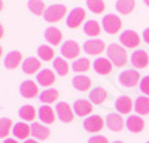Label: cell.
Wrapping results in <instances>:
<instances>
[{"mask_svg":"<svg viewBox=\"0 0 149 143\" xmlns=\"http://www.w3.org/2000/svg\"><path fill=\"white\" fill-rule=\"evenodd\" d=\"M106 54L115 67H124L128 61V57H127V52L124 49V46H121L118 43H110L106 48Z\"/></svg>","mask_w":149,"mask_h":143,"instance_id":"obj_1","label":"cell"},{"mask_svg":"<svg viewBox=\"0 0 149 143\" xmlns=\"http://www.w3.org/2000/svg\"><path fill=\"white\" fill-rule=\"evenodd\" d=\"M102 27L103 30L107 33V34H115L121 30L122 27V22H121V18L115 14H107L103 17L102 19Z\"/></svg>","mask_w":149,"mask_h":143,"instance_id":"obj_2","label":"cell"},{"mask_svg":"<svg viewBox=\"0 0 149 143\" xmlns=\"http://www.w3.org/2000/svg\"><path fill=\"white\" fill-rule=\"evenodd\" d=\"M118 79H119L122 87H125V88H134L139 83V81H140V75H139L137 70H124V72H121V73H119Z\"/></svg>","mask_w":149,"mask_h":143,"instance_id":"obj_3","label":"cell"},{"mask_svg":"<svg viewBox=\"0 0 149 143\" xmlns=\"http://www.w3.org/2000/svg\"><path fill=\"white\" fill-rule=\"evenodd\" d=\"M66 10H67V9H66L64 5H51L49 8H46L43 18H45L48 22H57V21H60L61 18H64Z\"/></svg>","mask_w":149,"mask_h":143,"instance_id":"obj_4","label":"cell"},{"mask_svg":"<svg viewBox=\"0 0 149 143\" xmlns=\"http://www.w3.org/2000/svg\"><path fill=\"white\" fill-rule=\"evenodd\" d=\"M84 21H85V10L82 8H74L73 10H70V14L66 18V24L69 28H78Z\"/></svg>","mask_w":149,"mask_h":143,"instance_id":"obj_5","label":"cell"},{"mask_svg":"<svg viewBox=\"0 0 149 143\" xmlns=\"http://www.w3.org/2000/svg\"><path fill=\"white\" fill-rule=\"evenodd\" d=\"M84 128L88 131V133H98L103 125H104V121L100 115H91L90 118H85L84 122H82Z\"/></svg>","mask_w":149,"mask_h":143,"instance_id":"obj_6","label":"cell"},{"mask_svg":"<svg viewBox=\"0 0 149 143\" xmlns=\"http://www.w3.org/2000/svg\"><path fill=\"white\" fill-rule=\"evenodd\" d=\"M119 42L127 48H136L140 43V37L134 30H125L119 34Z\"/></svg>","mask_w":149,"mask_h":143,"instance_id":"obj_7","label":"cell"},{"mask_svg":"<svg viewBox=\"0 0 149 143\" xmlns=\"http://www.w3.org/2000/svg\"><path fill=\"white\" fill-rule=\"evenodd\" d=\"M84 51L90 55H98L104 51V42L100 39H90L84 43Z\"/></svg>","mask_w":149,"mask_h":143,"instance_id":"obj_8","label":"cell"},{"mask_svg":"<svg viewBox=\"0 0 149 143\" xmlns=\"http://www.w3.org/2000/svg\"><path fill=\"white\" fill-rule=\"evenodd\" d=\"M81 52V46L74 40H66L61 45V54L66 58H76Z\"/></svg>","mask_w":149,"mask_h":143,"instance_id":"obj_9","label":"cell"},{"mask_svg":"<svg viewBox=\"0 0 149 143\" xmlns=\"http://www.w3.org/2000/svg\"><path fill=\"white\" fill-rule=\"evenodd\" d=\"M131 64L136 69H145L149 64V55L145 49H137L131 54Z\"/></svg>","mask_w":149,"mask_h":143,"instance_id":"obj_10","label":"cell"},{"mask_svg":"<svg viewBox=\"0 0 149 143\" xmlns=\"http://www.w3.org/2000/svg\"><path fill=\"white\" fill-rule=\"evenodd\" d=\"M112 61L109 58H95L94 60V63H93V69L97 72L98 75H103V76H106V75H109L110 72H112Z\"/></svg>","mask_w":149,"mask_h":143,"instance_id":"obj_11","label":"cell"},{"mask_svg":"<svg viewBox=\"0 0 149 143\" xmlns=\"http://www.w3.org/2000/svg\"><path fill=\"white\" fill-rule=\"evenodd\" d=\"M73 110L78 116H86L90 115L93 110V104L90 100H85V99H79L73 103Z\"/></svg>","mask_w":149,"mask_h":143,"instance_id":"obj_12","label":"cell"},{"mask_svg":"<svg viewBox=\"0 0 149 143\" xmlns=\"http://www.w3.org/2000/svg\"><path fill=\"white\" fill-rule=\"evenodd\" d=\"M106 125L110 131L118 133V131H121L124 128V119L119 113H109L106 116Z\"/></svg>","mask_w":149,"mask_h":143,"instance_id":"obj_13","label":"cell"},{"mask_svg":"<svg viewBox=\"0 0 149 143\" xmlns=\"http://www.w3.org/2000/svg\"><path fill=\"white\" fill-rule=\"evenodd\" d=\"M19 92L24 99H34L39 91H37V85L31 81H24L19 85Z\"/></svg>","mask_w":149,"mask_h":143,"instance_id":"obj_14","label":"cell"},{"mask_svg":"<svg viewBox=\"0 0 149 143\" xmlns=\"http://www.w3.org/2000/svg\"><path fill=\"white\" fill-rule=\"evenodd\" d=\"M21 58H22V55H21L19 51H10V52L6 54V57L3 60V66L9 70L17 69L21 64Z\"/></svg>","mask_w":149,"mask_h":143,"instance_id":"obj_15","label":"cell"},{"mask_svg":"<svg viewBox=\"0 0 149 143\" xmlns=\"http://www.w3.org/2000/svg\"><path fill=\"white\" fill-rule=\"evenodd\" d=\"M57 115L63 122H72L73 119V110L66 101H60L57 104Z\"/></svg>","mask_w":149,"mask_h":143,"instance_id":"obj_16","label":"cell"},{"mask_svg":"<svg viewBox=\"0 0 149 143\" xmlns=\"http://www.w3.org/2000/svg\"><path fill=\"white\" fill-rule=\"evenodd\" d=\"M37 70H40V60L36 57H29L22 61V72L26 75H33Z\"/></svg>","mask_w":149,"mask_h":143,"instance_id":"obj_17","label":"cell"},{"mask_svg":"<svg viewBox=\"0 0 149 143\" xmlns=\"http://www.w3.org/2000/svg\"><path fill=\"white\" fill-rule=\"evenodd\" d=\"M37 82H39L42 87H51L55 82L54 72L51 69H42L39 73H37Z\"/></svg>","mask_w":149,"mask_h":143,"instance_id":"obj_18","label":"cell"},{"mask_svg":"<svg viewBox=\"0 0 149 143\" xmlns=\"http://www.w3.org/2000/svg\"><path fill=\"white\" fill-rule=\"evenodd\" d=\"M45 39L48 40V43L51 45H60L61 43V39H63V33H61L60 28L57 27H48L45 30Z\"/></svg>","mask_w":149,"mask_h":143,"instance_id":"obj_19","label":"cell"},{"mask_svg":"<svg viewBox=\"0 0 149 143\" xmlns=\"http://www.w3.org/2000/svg\"><path fill=\"white\" fill-rule=\"evenodd\" d=\"M115 107H116V110L119 113H130L131 109L134 107V104H133L130 97H127V95H121V97H118L116 101H115Z\"/></svg>","mask_w":149,"mask_h":143,"instance_id":"obj_20","label":"cell"},{"mask_svg":"<svg viewBox=\"0 0 149 143\" xmlns=\"http://www.w3.org/2000/svg\"><path fill=\"white\" fill-rule=\"evenodd\" d=\"M107 100V91L102 87H97V88H93L90 91V101L94 103V104H102Z\"/></svg>","mask_w":149,"mask_h":143,"instance_id":"obj_21","label":"cell"},{"mask_svg":"<svg viewBox=\"0 0 149 143\" xmlns=\"http://www.w3.org/2000/svg\"><path fill=\"white\" fill-rule=\"evenodd\" d=\"M127 128L131 131V133H140V131L145 128V121L137 115H131L127 119Z\"/></svg>","mask_w":149,"mask_h":143,"instance_id":"obj_22","label":"cell"},{"mask_svg":"<svg viewBox=\"0 0 149 143\" xmlns=\"http://www.w3.org/2000/svg\"><path fill=\"white\" fill-rule=\"evenodd\" d=\"M72 85L76 88L78 91H88L91 87V79L85 75H79V76H74L72 79Z\"/></svg>","mask_w":149,"mask_h":143,"instance_id":"obj_23","label":"cell"},{"mask_svg":"<svg viewBox=\"0 0 149 143\" xmlns=\"http://www.w3.org/2000/svg\"><path fill=\"white\" fill-rule=\"evenodd\" d=\"M136 6V0H116V10L119 12L121 15H128L134 10Z\"/></svg>","mask_w":149,"mask_h":143,"instance_id":"obj_24","label":"cell"},{"mask_svg":"<svg viewBox=\"0 0 149 143\" xmlns=\"http://www.w3.org/2000/svg\"><path fill=\"white\" fill-rule=\"evenodd\" d=\"M31 134L37 140H45V139L49 137V128L42 125L40 122H33V125H31Z\"/></svg>","mask_w":149,"mask_h":143,"instance_id":"obj_25","label":"cell"},{"mask_svg":"<svg viewBox=\"0 0 149 143\" xmlns=\"http://www.w3.org/2000/svg\"><path fill=\"white\" fill-rule=\"evenodd\" d=\"M134 109L139 115H148L149 113V97H137L134 101Z\"/></svg>","mask_w":149,"mask_h":143,"instance_id":"obj_26","label":"cell"},{"mask_svg":"<svg viewBox=\"0 0 149 143\" xmlns=\"http://www.w3.org/2000/svg\"><path fill=\"white\" fill-rule=\"evenodd\" d=\"M100 30H102V27L95 19H90L84 24V33L91 36V37H95V36L100 34Z\"/></svg>","mask_w":149,"mask_h":143,"instance_id":"obj_27","label":"cell"},{"mask_svg":"<svg viewBox=\"0 0 149 143\" xmlns=\"http://www.w3.org/2000/svg\"><path fill=\"white\" fill-rule=\"evenodd\" d=\"M27 8H29V10L31 12L33 15H45V10H46V8H45V3L42 2V0H29L27 2Z\"/></svg>","mask_w":149,"mask_h":143,"instance_id":"obj_28","label":"cell"},{"mask_svg":"<svg viewBox=\"0 0 149 143\" xmlns=\"http://www.w3.org/2000/svg\"><path fill=\"white\" fill-rule=\"evenodd\" d=\"M12 133H14V136L18 137V139H27L29 134L31 133V128L26 122H18V124H15Z\"/></svg>","mask_w":149,"mask_h":143,"instance_id":"obj_29","label":"cell"},{"mask_svg":"<svg viewBox=\"0 0 149 143\" xmlns=\"http://www.w3.org/2000/svg\"><path fill=\"white\" fill-rule=\"evenodd\" d=\"M39 118L42 119V122H45V124H52L55 121L52 107L51 106H40V109H39Z\"/></svg>","mask_w":149,"mask_h":143,"instance_id":"obj_30","label":"cell"},{"mask_svg":"<svg viewBox=\"0 0 149 143\" xmlns=\"http://www.w3.org/2000/svg\"><path fill=\"white\" fill-rule=\"evenodd\" d=\"M91 67V63L88 58H78L74 60L73 64H72V69L76 72V73H85V72H88Z\"/></svg>","mask_w":149,"mask_h":143,"instance_id":"obj_31","label":"cell"},{"mask_svg":"<svg viewBox=\"0 0 149 143\" xmlns=\"http://www.w3.org/2000/svg\"><path fill=\"white\" fill-rule=\"evenodd\" d=\"M58 91L57 90H54V88H48V90H45V91H42V94L39 95V100L42 101V103H46V104H49V103H54L57 99H58Z\"/></svg>","mask_w":149,"mask_h":143,"instance_id":"obj_32","label":"cell"},{"mask_svg":"<svg viewBox=\"0 0 149 143\" xmlns=\"http://www.w3.org/2000/svg\"><path fill=\"white\" fill-rule=\"evenodd\" d=\"M37 55H39V58H42L43 61H51L54 57V48L49 46V45H40L39 48H37Z\"/></svg>","mask_w":149,"mask_h":143,"instance_id":"obj_33","label":"cell"},{"mask_svg":"<svg viewBox=\"0 0 149 143\" xmlns=\"http://www.w3.org/2000/svg\"><path fill=\"white\" fill-rule=\"evenodd\" d=\"M54 70H57L60 76H66L69 73V64L64 58H54Z\"/></svg>","mask_w":149,"mask_h":143,"instance_id":"obj_34","label":"cell"},{"mask_svg":"<svg viewBox=\"0 0 149 143\" xmlns=\"http://www.w3.org/2000/svg\"><path fill=\"white\" fill-rule=\"evenodd\" d=\"M19 118L24 119V121H34L36 118V110L33 106H22L19 109Z\"/></svg>","mask_w":149,"mask_h":143,"instance_id":"obj_35","label":"cell"},{"mask_svg":"<svg viewBox=\"0 0 149 143\" xmlns=\"http://www.w3.org/2000/svg\"><path fill=\"white\" fill-rule=\"evenodd\" d=\"M86 6L94 14H102L104 10V2L103 0H86Z\"/></svg>","mask_w":149,"mask_h":143,"instance_id":"obj_36","label":"cell"},{"mask_svg":"<svg viewBox=\"0 0 149 143\" xmlns=\"http://www.w3.org/2000/svg\"><path fill=\"white\" fill-rule=\"evenodd\" d=\"M10 127H12V121L9 118H2V119H0V137L5 139L9 134Z\"/></svg>","mask_w":149,"mask_h":143,"instance_id":"obj_37","label":"cell"},{"mask_svg":"<svg viewBox=\"0 0 149 143\" xmlns=\"http://www.w3.org/2000/svg\"><path fill=\"white\" fill-rule=\"evenodd\" d=\"M140 91L146 95H149V76H145L140 81Z\"/></svg>","mask_w":149,"mask_h":143,"instance_id":"obj_38","label":"cell"},{"mask_svg":"<svg viewBox=\"0 0 149 143\" xmlns=\"http://www.w3.org/2000/svg\"><path fill=\"white\" fill-rule=\"evenodd\" d=\"M88 143H109V142H107V139L103 137V136H94V137H91V139L88 140Z\"/></svg>","mask_w":149,"mask_h":143,"instance_id":"obj_39","label":"cell"},{"mask_svg":"<svg viewBox=\"0 0 149 143\" xmlns=\"http://www.w3.org/2000/svg\"><path fill=\"white\" fill-rule=\"evenodd\" d=\"M143 40L149 45V28H145V31H143Z\"/></svg>","mask_w":149,"mask_h":143,"instance_id":"obj_40","label":"cell"},{"mask_svg":"<svg viewBox=\"0 0 149 143\" xmlns=\"http://www.w3.org/2000/svg\"><path fill=\"white\" fill-rule=\"evenodd\" d=\"M3 143H18L17 140H14V139H5L3 140Z\"/></svg>","mask_w":149,"mask_h":143,"instance_id":"obj_41","label":"cell"},{"mask_svg":"<svg viewBox=\"0 0 149 143\" xmlns=\"http://www.w3.org/2000/svg\"><path fill=\"white\" fill-rule=\"evenodd\" d=\"M24 143H39V142H37V140H33V139H29V140H26Z\"/></svg>","mask_w":149,"mask_h":143,"instance_id":"obj_42","label":"cell"},{"mask_svg":"<svg viewBox=\"0 0 149 143\" xmlns=\"http://www.w3.org/2000/svg\"><path fill=\"white\" fill-rule=\"evenodd\" d=\"M143 3H145V5H146V6L149 8V0H143Z\"/></svg>","mask_w":149,"mask_h":143,"instance_id":"obj_43","label":"cell"},{"mask_svg":"<svg viewBox=\"0 0 149 143\" xmlns=\"http://www.w3.org/2000/svg\"><path fill=\"white\" fill-rule=\"evenodd\" d=\"M112 143H124V142H119V140H116V142H112Z\"/></svg>","mask_w":149,"mask_h":143,"instance_id":"obj_44","label":"cell"},{"mask_svg":"<svg viewBox=\"0 0 149 143\" xmlns=\"http://www.w3.org/2000/svg\"><path fill=\"white\" fill-rule=\"evenodd\" d=\"M146 143H149V142H146Z\"/></svg>","mask_w":149,"mask_h":143,"instance_id":"obj_45","label":"cell"}]
</instances>
